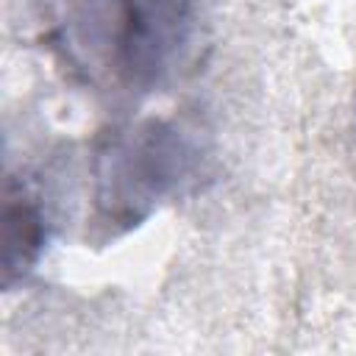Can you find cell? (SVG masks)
I'll list each match as a JSON object with an SVG mask.
<instances>
[{"mask_svg": "<svg viewBox=\"0 0 356 356\" xmlns=\"http://www.w3.org/2000/svg\"><path fill=\"white\" fill-rule=\"evenodd\" d=\"M200 131L178 117H139L103 131L89 159V236L114 242L147 222L200 172Z\"/></svg>", "mask_w": 356, "mask_h": 356, "instance_id": "7a4b0ae2", "label": "cell"}, {"mask_svg": "<svg viewBox=\"0 0 356 356\" xmlns=\"http://www.w3.org/2000/svg\"><path fill=\"white\" fill-rule=\"evenodd\" d=\"M53 220L44 192L28 172H8L3 195V286L14 289L42 261Z\"/></svg>", "mask_w": 356, "mask_h": 356, "instance_id": "3957f363", "label": "cell"}, {"mask_svg": "<svg viewBox=\"0 0 356 356\" xmlns=\"http://www.w3.org/2000/svg\"><path fill=\"white\" fill-rule=\"evenodd\" d=\"M200 36V0H61L53 44L89 89L139 100L184 75Z\"/></svg>", "mask_w": 356, "mask_h": 356, "instance_id": "6da1fadb", "label": "cell"}]
</instances>
